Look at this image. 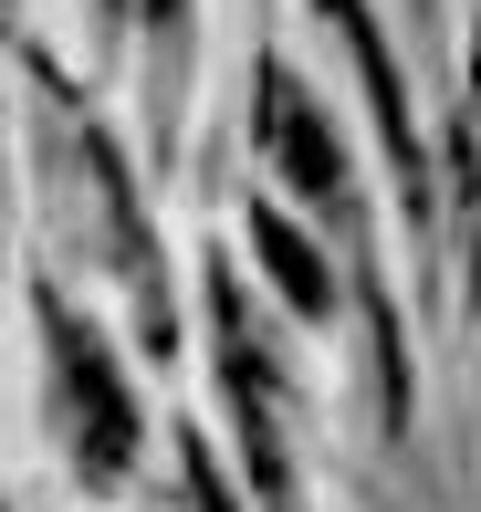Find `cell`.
Returning <instances> with one entry per match:
<instances>
[{"label": "cell", "mask_w": 481, "mask_h": 512, "mask_svg": "<svg viewBox=\"0 0 481 512\" xmlns=\"http://www.w3.org/2000/svg\"><path fill=\"white\" fill-rule=\"evenodd\" d=\"M42 418H53L74 481H95V492L126 481V460H136V387H126V366L105 356V335H84L53 293H42Z\"/></svg>", "instance_id": "cell-1"}, {"label": "cell", "mask_w": 481, "mask_h": 512, "mask_svg": "<svg viewBox=\"0 0 481 512\" xmlns=\"http://www.w3.org/2000/svg\"><path fill=\"white\" fill-rule=\"evenodd\" d=\"M210 335H220V398H231V429H241V471L262 512H293V439H283V366L262 356V335H251L241 314V283L210 262Z\"/></svg>", "instance_id": "cell-2"}, {"label": "cell", "mask_w": 481, "mask_h": 512, "mask_svg": "<svg viewBox=\"0 0 481 512\" xmlns=\"http://www.w3.org/2000/svg\"><path fill=\"white\" fill-rule=\"evenodd\" d=\"M251 126H262V157L293 178V199H314V209H346V157H335V136H325V115H314V95L283 74V63H262V84H251Z\"/></svg>", "instance_id": "cell-3"}, {"label": "cell", "mask_w": 481, "mask_h": 512, "mask_svg": "<svg viewBox=\"0 0 481 512\" xmlns=\"http://www.w3.org/2000/svg\"><path fill=\"white\" fill-rule=\"evenodd\" d=\"M251 251H262V272H272V293H283L304 324H325L346 293H335V272H325V251L304 241V230L283 220V209H251Z\"/></svg>", "instance_id": "cell-4"}, {"label": "cell", "mask_w": 481, "mask_h": 512, "mask_svg": "<svg viewBox=\"0 0 481 512\" xmlns=\"http://www.w3.org/2000/svg\"><path fill=\"white\" fill-rule=\"evenodd\" d=\"M168 512H231V492H220V471L199 450H178V492H168Z\"/></svg>", "instance_id": "cell-5"}, {"label": "cell", "mask_w": 481, "mask_h": 512, "mask_svg": "<svg viewBox=\"0 0 481 512\" xmlns=\"http://www.w3.org/2000/svg\"><path fill=\"white\" fill-rule=\"evenodd\" d=\"M471 84H481V42H471ZM471 105H481V95H471Z\"/></svg>", "instance_id": "cell-6"}]
</instances>
